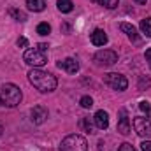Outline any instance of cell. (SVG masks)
Here are the masks:
<instances>
[{"mask_svg":"<svg viewBox=\"0 0 151 151\" xmlns=\"http://www.w3.org/2000/svg\"><path fill=\"white\" fill-rule=\"evenodd\" d=\"M28 81L37 88L39 91H42V93L55 91L56 86H58V79L55 76L46 72V70H40V69H32L28 72Z\"/></svg>","mask_w":151,"mask_h":151,"instance_id":"1","label":"cell"},{"mask_svg":"<svg viewBox=\"0 0 151 151\" xmlns=\"http://www.w3.org/2000/svg\"><path fill=\"white\" fill-rule=\"evenodd\" d=\"M23 95H21V90L12 84V83H5L2 88H0V100H2V106L5 107H16L19 106Z\"/></svg>","mask_w":151,"mask_h":151,"instance_id":"2","label":"cell"},{"mask_svg":"<svg viewBox=\"0 0 151 151\" xmlns=\"http://www.w3.org/2000/svg\"><path fill=\"white\" fill-rule=\"evenodd\" d=\"M60 151H88V142L83 135L70 134L60 142Z\"/></svg>","mask_w":151,"mask_h":151,"instance_id":"3","label":"cell"},{"mask_svg":"<svg viewBox=\"0 0 151 151\" xmlns=\"http://www.w3.org/2000/svg\"><path fill=\"white\" fill-rule=\"evenodd\" d=\"M23 62H25L27 65L34 67V69H40L42 65L47 63V55H46V51H40L39 47H30V49L25 51Z\"/></svg>","mask_w":151,"mask_h":151,"instance_id":"4","label":"cell"},{"mask_svg":"<svg viewBox=\"0 0 151 151\" xmlns=\"http://www.w3.org/2000/svg\"><path fill=\"white\" fill-rule=\"evenodd\" d=\"M118 62V55L111 51V49H100V51H97L95 55H93V63L97 65V67H111Z\"/></svg>","mask_w":151,"mask_h":151,"instance_id":"5","label":"cell"},{"mask_svg":"<svg viewBox=\"0 0 151 151\" xmlns=\"http://www.w3.org/2000/svg\"><path fill=\"white\" fill-rule=\"evenodd\" d=\"M104 83H106L109 88L116 90V91H125L127 86H128L127 77L123 74H118V72H109V74H106L104 76Z\"/></svg>","mask_w":151,"mask_h":151,"instance_id":"6","label":"cell"},{"mask_svg":"<svg viewBox=\"0 0 151 151\" xmlns=\"http://www.w3.org/2000/svg\"><path fill=\"white\" fill-rule=\"evenodd\" d=\"M134 130L139 137L142 139H148L151 137V121L150 118H144V116H137L134 118Z\"/></svg>","mask_w":151,"mask_h":151,"instance_id":"7","label":"cell"},{"mask_svg":"<svg viewBox=\"0 0 151 151\" xmlns=\"http://www.w3.org/2000/svg\"><path fill=\"white\" fill-rule=\"evenodd\" d=\"M30 119L34 125H42L46 119H47V109L44 106H35L32 111H30Z\"/></svg>","mask_w":151,"mask_h":151,"instance_id":"8","label":"cell"},{"mask_svg":"<svg viewBox=\"0 0 151 151\" xmlns=\"http://www.w3.org/2000/svg\"><path fill=\"white\" fill-rule=\"evenodd\" d=\"M118 132L121 135H128L130 134V119L127 109H119V119H118Z\"/></svg>","mask_w":151,"mask_h":151,"instance_id":"9","label":"cell"},{"mask_svg":"<svg viewBox=\"0 0 151 151\" xmlns=\"http://www.w3.org/2000/svg\"><path fill=\"white\" fill-rule=\"evenodd\" d=\"M58 69L69 72V74H76L79 70V62L76 58H65V60H60L58 62Z\"/></svg>","mask_w":151,"mask_h":151,"instance_id":"10","label":"cell"},{"mask_svg":"<svg viewBox=\"0 0 151 151\" xmlns=\"http://www.w3.org/2000/svg\"><path fill=\"white\" fill-rule=\"evenodd\" d=\"M93 121H95V127L97 128H100V130H106L107 127H109V114L106 113V111H97L95 116H93Z\"/></svg>","mask_w":151,"mask_h":151,"instance_id":"11","label":"cell"},{"mask_svg":"<svg viewBox=\"0 0 151 151\" xmlns=\"http://www.w3.org/2000/svg\"><path fill=\"white\" fill-rule=\"evenodd\" d=\"M90 40H91L93 46H104V44H107V34L102 28H97V30H93Z\"/></svg>","mask_w":151,"mask_h":151,"instance_id":"12","label":"cell"},{"mask_svg":"<svg viewBox=\"0 0 151 151\" xmlns=\"http://www.w3.org/2000/svg\"><path fill=\"white\" fill-rule=\"evenodd\" d=\"M119 28H121V32L127 34V37L130 39L132 42H139V40H141V39H139V34H137V28H135L134 25H130V23H121Z\"/></svg>","mask_w":151,"mask_h":151,"instance_id":"13","label":"cell"},{"mask_svg":"<svg viewBox=\"0 0 151 151\" xmlns=\"http://www.w3.org/2000/svg\"><path fill=\"white\" fill-rule=\"evenodd\" d=\"M27 7L34 12H42L46 9V2L44 0H27Z\"/></svg>","mask_w":151,"mask_h":151,"instance_id":"14","label":"cell"},{"mask_svg":"<svg viewBox=\"0 0 151 151\" xmlns=\"http://www.w3.org/2000/svg\"><path fill=\"white\" fill-rule=\"evenodd\" d=\"M56 7H58L60 12H70L74 9V4H72V0H58Z\"/></svg>","mask_w":151,"mask_h":151,"instance_id":"15","label":"cell"},{"mask_svg":"<svg viewBox=\"0 0 151 151\" xmlns=\"http://www.w3.org/2000/svg\"><path fill=\"white\" fill-rule=\"evenodd\" d=\"M139 27H141V32H142L146 37L151 39V18H144Z\"/></svg>","mask_w":151,"mask_h":151,"instance_id":"16","label":"cell"},{"mask_svg":"<svg viewBox=\"0 0 151 151\" xmlns=\"http://www.w3.org/2000/svg\"><path fill=\"white\" fill-rule=\"evenodd\" d=\"M9 16H12L16 21H27V14L23 12V11H19V9H9Z\"/></svg>","mask_w":151,"mask_h":151,"instance_id":"17","label":"cell"},{"mask_svg":"<svg viewBox=\"0 0 151 151\" xmlns=\"http://www.w3.org/2000/svg\"><path fill=\"white\" fill-rule=\"evenodd\" d=\"M91 2H95L99 5H104L106 9H116L118 4H119V0H91Z\"/></svg>","mask_w":151,"mask_h":151,"instance_id":"18","label":"cell"},{"mask_svg":"<svg viewBox=\"0 0 151 151\" xmlns=\"http://www.w3.org/2000/svg\"><path fill=\"white\" fill-rule=\"evenodd\" d=\"M137 88H139L141 91H144V90L151 88V79L150 77H146V76H141V77H139V83H137Z\"/></svg>","mask_w":151,"mask_h":151,"instance_id":"19","label":"cell"},{"mask_svg":"<svg viewBox=\"0 0 151 151\" xmlns=\"http://www.w3.org/2000/svg\"><path fill=\"white\" fill-rule=\"evenodd\" d=\"M83 127L88 134H95V121H91L90 118H83Z\"/></svg>","mask_w":151,"mask_h":151,"instance_id":"20","label":"cell"},{"mask_svg":"<svg viewBox=\"0 0 151 151\" xmlns=\"http://www.w3.org/2000/svg\"><path fill=\"white\" fill-rule=\"evenodd\" d=\"M49 32H51L49 23H46V21H44V23H39V25H37V34H39V35H47Z\"/></svg>","mask_w":151,"mask_h":151,"instance_id":"21","label":"cell"},{"mask_svg":"<svg viewBox=\"0 0 151 151\" xmlns=\"http://www.w3.org/2000/svg\"><path fill=\"white\" fill-rule=\"evenodd\" d=\"M139 109L146 114V118H151V106H150V102H146V100L139 102Z\"/></svg>","mask_w":151,"mask_h":151,"instance_id":"22","label":"cell"},{"mask_svg":"<svg viewBox=\"0 0 151 151\" xmlns=\"http://www.w3.org/2000/svg\"><path fill=\"white\" fill-rule=\"evenodd\" d=\"M79 104H81V107H84V109H90V107L93 106V99H91V97H88V95H84V97H81Z\"/></svg>","mask_w":151,"mask_h":151,"instance_id":"23","label":"cell"},{"mask_svg":"<svg viewBox=\"0 0 151 151\" xmlns=\"http://www.w3.org/2000/svg\"><path fill=\"white\" fill-rule=\"evenodd\" d=\"M118 151H137V150H135L132 144H128V142H123V144L118 148Z\"/></svg>","mask_w":151,"mask_h":151,"instance_id":"24","label":"cell"},{"mask_svg":"<svg viewBox=\"0 0 151 151\" xmlns=\"http://www.w3.org/2000/svg\"><path fill=\"white\" fill-rule=\"evenodd\" d=\"M16 44H18L19 47H27V46H28V40H27L25 37H19V39H18V42H16Z\"/></svg>","mask_w":151,"mask_h":151,"instance_id":"25","label":"cell"},{"mask_svg":"<svg viewBox=\"0 0 151 151\" xmlns=\"http://www.w3.org/2000/svg\"><path fill=\"white\" fill-rule=\"evenodd\" d=\"M141 150L142 151H151V141H144L141 144Z\"/></svg>","mask_w":151,"mask_h":151,"instance_id":"26","label":"cell"},{"mask_svg":"<svg viewBox=\"0 0 151 151\" xmlns=\"http://www.w3.org/2000/svg\"><path fill=\"white\" fill-rule=\"evenodd\" d=\"M144 56H146V62H148V65L151 67V47H150V49H146V53H144Z\"/></svg>","mask_w":151,"mask_h":151,"instance_id":"27","label":"cell"},{"mask_svg":"<svg viewBox=\"0 0 151 151\" xmlns=\"http://www.w3.org/2000/svg\"><path fill=\"white\" fill-rule=\"evenodd\" d=\"M37 47L40 49V51H47V47H49V46H47V44H44V42H40V44H37Z\"/></svg>","mask_w":151,"mask_h":151,"instance_id":"28","label":"cell"},{"mask_svg":"<svg viewBox=\"0 0 151 151\" xmlns=\"http://www.w3.org/2000/svg\"><path fill=\"white\" fill-rule=\"evenodd\" d=\"M134 2L139 4V5H144V4H146V0H134Z\"/></svg>","mask_w":151,"mask_h":151,"instance_id":"29","label":"cell"},{"mask_svg":"<svg viewBox=\"0 0 151 151\" xmlns=\"http://www.w3.org/2000/svg\"><path fill=\"white\" fill-rule=\"evenodd\" d=\"M2 132H4V128H2V125H0V137H2Z\"/></svg>","mask_w":151,"mask_h":151,"instance_id":"30","label":"cell"},{"mask_svg":"<svg viewBox=\"0 0 151 151\" xmlns=\"http://www.w3.org/2000/svg\"><path fill=\"white\" fill-rule=\"evenodd\" d=\"M0 106H2V100H0Z\"/></svg>","mask_w":151,"mask_h":151,"instance_id":"31","label":"cell"}]
</instances>
